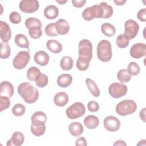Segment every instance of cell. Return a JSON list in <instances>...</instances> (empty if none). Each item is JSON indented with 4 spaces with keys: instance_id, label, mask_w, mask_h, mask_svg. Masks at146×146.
I'll use <instances>...</instances> for the list:
<instances>
[{
    "instance_id": "obj_24",
    "label": "cell",
    "mask_w": 146,
    "mask_h": 146,
    "mask_svg": "<svg viewBox=\"0 0 146 146\" xmlns=\"http://www.w3.org/2000/svg\"><path fill=\"white\" fill-rule=\"evenodd\" d=\"M15 43L18 47L29 49V42L27 37L23 34H17L15 37Z\"/></svg>"
},
{
    "instance_id": "obj_35",
    "label": "cell",
    "mask_w": 146,
    "mask_h": 146,
    "mask_svg": "<svg viewBox=\"0 0 146 146\" xmlns=\"http://www.w3.org/2000/svg\"><path fill=\"white\" fill-rule=\"evenodd\" d=\"M30 130L31 133L36 136H40L43 135L46 131V125H34L31 124Z\"/></svg>"
},
{
    "instance_id": "obj_39",
    "label": "cell",
    "mask_w": 146,
    "mask_h": 146,
    "mask_svg": "<svg viewBox=\"0 0 146 146\" xmlns=\"http://www.w3.org/2000/svg\"><path fill=\"white\" fill-rule=\"evenodd\" d=\"M25 26L26 27V28L28 29L33 26H42L41 21L39 19H38L36 18H34V17L28 18L25 21Z\"/></svg>"
},
{
    "instance_id": "obj_2",
    "label": "cell",
    "mask_w": 146,
    "mask_h": 146,
    "mask_svg": "<svg viewBox=\"0 0 146 146\" xmlns=\"http://www.w3.org/2000/svg\"><path fill=\"white\" fill-rule=\"evenodd\" d=\"M97 56L103 62H109L112 56V46L110 41L103 39L97 46Z\"/></svg>"
},
{
    "instance_id": "obj_23",
    "label": "cell",
    "mask_w": 146,
    "mask_h": 146,
    "mask_svg": "<svg viewBox=\"0 0 146 146\" xmlns=\"http://www.w3.org/2000/svg\"><path fill=\"white\" fill-rule=\"evenodd\" d=\"M72 81V76L68 74H63L59 75L57 79L58 85L62 88H66L70 86Z\"/></svg>"
},
{
    "instance_id": "obj_49",
    "label": "cell",
    "mask_w": 146,
    "mask_h": 146,
    "mask_svg": "<svg viewBox=\"0 0 146 146\" xmlns=\"http://www.w3.org/2000/svg\"><path fill=\"white\" fill-rule=\"evenodd\" d=\"M127 2L126 0H118V1H113V2L117 6H122Z\"/></svg>"
},
{
    "instance_id": "obj_5",
    "label": "cell",
    "mask_w": 146,
    "mask_h": 146,
    "mask_svg": "<svg viewBox=\"0 0 146 146\" xmlns=\"http://www.w3.org/2000/svg\"><path fill=\"white\" fill-rule=\"evenodd\" d=\"M86 112L84 105L81 102H75L66 109V113L70 119H76L84 115Z\"/></svg>"
},
{
    "instance_id": "obj_3",
    "label": "cell",
    "mask_w": 146,
    "mask_h": 146,
    "mask_svg": "<svg viewBox=\"0 0 146 146\" xmlns=\"http://www.w3.org/2000/svg\"><path fill=\"white\" fill-rule=\"evenodd\" d=\"M78 59L90 62L92 58V44L86 39L81 40L78 44Z\"/></svg>"
},
{
    "instance_id": "obj_41",
    "label": "cell",
    "mask_w": 146,
    "mask_h": 146,
    "mask_svg": "<svg viewBox=\"0 0 146 146\" xmlns=\"http://www.w3.org/2000/svg\"><path fill=\"white\" fill-rule=\"evenodd\" d=\"M0 105L1 112L7 109L10 106V98L6 96L0 95Z\"/></svg>"
},
{
    "instance_id": "obj_20",
    "label": "cell",
    "mask_w": 146,
    "mask_h": 146,
    "mask_svg": "<svg viewBox=\"0 0 146 146\" xmlns=\"http://www.w3.org/2000/svg\"><path fill=\"white\" fill-rule=\"evenodd\" d=\"M83 123L86 128L92 129L96 128L99 125V120L95 115H88L84 118Z\"/></svg>"
},
{
    "instance_id": "obj_17",
    "label": "cell",
    "mask_w": 146,
    "mask_h": 146,
    "mask_svg": "<svg viewBox=\"0 0 146 146\" xmlns=\"http://www.w3.org/2000/svg\"><path fill=\"white\" fill-rule=\"evenodd\" d=\"M69 98L67 93L64 92H59L54 97V103L58 107H63L68 102Z\"/></svg>"
},
{
    "instance_id": "obj_11",
    "label": "cell",
    "mask_w": 146,
    "mask_h": 146,
    "mask_svg": "<svg viewBox=\"0 0 146 146\" xmlns=\"http://www.w3.org/2000/svg\"><path fill=\"white\" fill-rule=\"evenodd\" d=\"M120 120L113 116H107L103 120V125L109 132H116L120 127Z\"/></svg>"
},
{
    "instance_id": "obj_42",
    "label": "cell",
    "mask_w": 146,
    "mask_h": 146,
    "mask_svg": "<svg viewBox=\"0 0 146 146\" xmlns=\"http://www.w3.org/2000/svg\"><path fill=\"white\" fill-rule=\"evenodd\" d=\"M9 20L12 23L18 24L21 21V15L16 11H13L9 15Z\"/></svg>"
},
{
    "instance_id": "obj_48",
    "label": "cell",
    "mask_w": 146,
    "mask_h": 146,
    "mask_svg": "<svg viewBox=\"0 0 146 146\" xmlns=\"http://www.w3.org/2000/svg\"><path fill=\"white\" fill-rule=\"evenodd\" d=\"M140 117L144 122H145V108H144L140 112Z\"/></svg>"
},
{
    "instance_id": "obj_10",
    "label": "cell",
    "mask_w": 146,
    "mask_h": 146,
    "mask_svg": "<svg viewBox=\"0 0 146 146\" xmlns=\"http://www.w3.org/2000/svg\"><path fill=\"white\" fill-rule=\"evenodd\" d=\"M19 7L23 13H32L38 10L39 3L37 0H22L19 2Z\"/></svg>"
},
{
    "instance_id": "obj_31",
    "label": "cell",
    "mask_w": 146,
    "mask_h": 146,
    "mask_svg": "<svg viewBox=\"0 0 146 146\" xmlns=\"http://www.w3.org/2000/svg\"><path fill=\"white\" fill-rule=\"evenodd\" d=\"M10 47L7 43L1 42L0 43V58L1 59H7L10 55Z\"/></svg>"
},
{
    "instance_id": "obj_51",
    "label": "cell",
    "mask_w": 146,
    "mask_h": 146,
    "mask_svg": "<svg viewBox=\"0 0 146 146\" xmlns=\"http://www.w3.org/2000/svg\"><path fill=\"white\" fill-rule=\"evenodd\" d=\"M67 2V1H56V2H58V3L60 4V5H63L64 3H66Z\"/></svg>"
},
{
    "instance_id": "obj_29",
    "label": "cell",
    "mask_w": 146,
    "mask_h": 146,
    "mask_svg": "<svg viewBox=\"0 0 146 146\" xmlns=\"http://www.w3.org/2000/svg\"><path fill=\"white\" fill-rule=\"evenodd\" d=\"M103 9V16L102 18L107 19L111 17L113 13V8L111 5H108L105 2H102L99 4Z\"/></svg>"
},
{
    "instance_id": "obj_32",
    "label": "cell",
    "mask_w": 146,
    "mask_h": 146,
    "mask_svg": "<svg viewBox=\"0 0 146 146\" xmlns=\"http://www.w3.org/2000/svg\"><path fill=\"white\" fill-rule=\"evenodd\" d=\"M29 34L30 36L34 39H39L42 36V26H33L29 29Z\"/></svg>"
},
{
    "instance_id": "obj_34",
    "label": "cell",
    "mask_w": 146,
    "mask_h": 146,
    "mask_svg": "<svg viewBox=\"0 0 146 146\" xmlns=\"http://www.w3.org/2000/svg\"><path fill=\"white\" fill-rule=\"evenodd\" d=\"M26 108L21 103L15 104L12 108L11 111L13 114L15 116H21L25 114Z\"/></svg>"
},
{
    "instance_id": "obj_4",
    "label": "cell",
    "mask_w": 146,
    "mask_h": 146,
    "mask_svg": "<svg viewBox=\"0 0 146 146\" xmlns=\"http://www.w3.org/2000/svg\"><path fill=\"white\" fill-rule=\"evenodd\" d=\"M137 110V104L132 100L125 99L121 101L116 106V112L120 116H124L134 113Z\"/></svg>"
},
{
    "instance_id": "obj_13",
    "label": "cell",
    "mask_w": 146,
    "mask_h": 146,
    "mask_svg": "<svg viewBox=\"0 0 146 146\" xmlns=\"http://www.w3.org/2000/svg\"><path fill=\"white\" fill-rule=\"evenodd\" d=\"M0 36L3 43H7L11 36V31L9 25L3 21H0Z\"/></svg>"
},
{
    "instance_id": "obj_47",
    "label": "cell",
    "mask_w": 146,
    "mask_h": 146,
    "mask_svg": "<svg viewBox=\"0 0 146 146\" xmlns=\"http://www.w3.org/2000/svg\"><path fill=\"white\" fill-rule=\"evenodd\" d=\"M75 145H76V146H78V145L86 146V145H87V143L86 140V139H85L84 137H80L78 138V139L76 140Z\"/></svg>"
},
{
    "instance_id": "obj_14",
    "label": "cell",
    "mask_w": 146,
    "mask_h": 146,
    "mask_svg": "<svg viewBox=\"0 0 146 146\" xmlns=\"http://www.w3.org/2000/svg\"><path fill=\"white\" fill-rule=\"evenodd\" d=\"M14 87L8 81H3L0 84V95L6 96L9 98H11L14 94Z\"/></svg>"
},
{
    "instance_id": "obj_1",
    "label": "cell",
    "mask_w": 146,
    "mask_h": 146,
    "mask_svg": "<svg viewBox=\"0 0 146 146\" xmlns=\"http://www.w3.org/2000/svg\"><path fill=\"white\" fill-rule=\"evenodd\" d=\"M18 92L24 101L29 104L35 103L39 98L38 90L30 82H25L21 83L18 87Z\"/></svg>"
},
{
    "instance_id": "obj_22",
    "label": "cell",
    "mask_w": 146,
    "mask_h": 146,
    "mask_svg": "<svg viewBox=\"0 0 146 146\" xmlns=\"http://www.w3.org/2000/svg\"><path fill=\"white\" fill-rule=\"evenodd\" d=\"M47 49L52 53L58 54L62 51V45L58 40L50 39L46 43Z\"/></svg>"
},
{
    "instance_id": "obj_45",
    "label": "cell",
    "mask_w": 146,
    "mask_h": 146,
    "mask_svg": "<svg viewBox=\"0 0 146 146\" xmlns=\"http://www.w3.org/2000/svg\"><path fill=\"white\" fill-rule=\"evenodd\" d=\"M137 18L143 22H145L146 21V9L143 8L140 9L137 14Z\"/></svg>"
},
{
    "instance_id": "obj_7",
    "label": "cell",
    "mask_w": 146,
    "mask_h": 146,
    "mask_svg": "<svg viewBox=\"0 0 146 146\" xmlns=\"http://www.w3.org/2000/svg\"><path fill=\"white\" fill-rule=\"evenodd\" d=\"M30 55L29 52L19 51L13 60V66L17 70L23 69L29 62Z\"/></svg>"
},
{
    "instance_id": "obj_36",
    "label": "cell",
    "mask_w": 146,
    "mask_h": 146,
    "mask_svg": "<svg viewBox=\"0 0 146 146\" xmlns=\"http://www.w3.org/2000/svg\"><path fill=\"white\" fill-rule=\"evenodd\" d=\"M44 33L48 36L55 37L58 36V33L56 31L55 23H50L48 24L44 29Z\"/></svg>"
},
{
    "instance_id": "obj_9",
    "label": "cell",
    "mask_w": 146,
    "mask_h": 146,
    "mask_svg": "<svg viewBox=\"0 0 146 146\" xmlns=\"http://www.w3.org/2000/svg\"><path fill=\"white\" fill-rule=\"evenodd\" d=\"M139 30V24L134 20L128 19L124 23V35L130 40L135 38Z\"/></svg>"
},
{
    "instance_id": "obj_19",
    "label": "cell",
    "mask_w": 146,
    "mask_h": 146,
    "mask_svg": "<svg viewBox=\"0 0 146 146\" xmlns=\"http://www.w3.org/2000/svg\"><path fill=\"white\" fill-rule=\"evenodd\" d=\"M68 130L70 134L75 137L80 136L83 132V127L79 122H72L68 127Z\"/></svg>"
},
{
    "instance_id": "obj_50",
    "label": "cell",
    "mask_w": 146,
    "mask_h": 146,
    "mask_svg": "<svg viewBox=\"0 0 146 146\" xmlns=\"http://www.w3.org/2000/svg\"><path fill=\"white\" fill-rule=\"evenodd\" d=\"M113 145H127L126 143L124 142V141L119 140H117L114 144Z\"/></svg>"
},
{
    "instance_id": "obj_18",
    "label": "cell",
    "mask_w": 146,
    "mask_h": 146,
    "mask_svg": "<svg viewBox=\"0 0 146 146\" xmlns=\"http://www.w3.org/2000/svg\"><path fill=\"white\" fill-rule=\"evenodd\" d=\"M55 25L58 34L65 35L68 33L70 25L66 20L64 19H60L55 22Z\"/></svg>"
},
{
    "instance_id": "obj_27",
    "label": "cell",
    "mask_w": 146,
    "mask_h": 146,
    "mask_svg": "<svg viewBox=\"0 0 146 146\" xmlns=\"http://www.w3.org/2000/svg\"><path fill=\"white\" fill-rule=\"evenodd\" d=\"M73 59L69 56H64L60 60V66L64 71L71 70L73 67Z\"/></svg>"
},
{
    "instance_id": "obj_44",
    "label": "cell",
    "mask_w": 146,
    "mask_h": 146,
    "mask_svg": "<svg viewBox=\"0 0 146 146\" xmlns=\"http://www.w3.org/2000/svg\"><path fill=\"white\" fill-rule=\"evenodd\" d=\"M87 108L89 111L91 112H95L99 110V106L96 102L91 100L88 103Z\"/></svg>"
},
{
    "instance_id": "obj_33",
    "label": "cell",
    "mask_w": 146,
    "mask_h": 146,
    "mask_svg": "<svg viewBox=\"0 0 146 146\" xmlns=\"http://www.w3.org/2000/svg\"><path fill=\"white\" fill-rule=\"evenodd\" d=\"M117 46L121 48H124L127 47L129 43V39L124 34H120L118 35L116 39Z\"/></svg>"
},
{
    "instance_id": "obj_21",
    "label": "cell",
    "mask_w": 146,
    "mask_h": 146,
    "mask_svg": "<svg viewBox=\"0 0 146 146\" xmlns=\"http://www.w3.org/2000/svg\"><path fill=\"white\" fill-rule=\"evenodd\" d=\"M59 15L58 8L55 5H48L44 10V15L48 19H55Z\"/></svg>"
},
{
    "instance_id": "obj_38",
    "label": "cell",
    "mask_w": 146,
    "mask_h": 146,
    "mask_svg": "<svg viewBox=\"0 0 146 146\" xmlns=\"http://www.w3.org/2000/svg\"><path fill=\"white\" fill-rule=\"evenodd\" d=\"M127 70L131 74V75L132 76H135L138 75L140 73V68L139 66L134 62H130L127 67Z\"/></svg>"
},
{
    "instance_id": "obj_28",
    "label": "cell",
    "mask_w": 146,
    "mask_h": 146,
    "mask_svg": "<svg viewBox=\"0 0 146 146\" xmlns=\"http://www.w3.org/2000/svg\"><path fill=\"white\" fill-rule=\"evenodd\" d=\"M41 72L40 70L36 67H31L27 71L26 76L30 81H35L36 78L40 75Z\"/></svg>"
},
{
    "instance_id": "obj_16",
    "label": "cell",
    "mask_w": 146,
    "mask_h": 146,
    "mask_svg": "<svg viewBox=\"0 0 146 146\" xmlns=\"http://www.w3.org/2000/svg\"><path fill=\"white\" fill-rule=\"evenodd\" d=\"M24 140L23 134L21 132L16 131L13 133L11 138L7 141L6 145L7 146H20L23 143Z\"/></svg>"
},
{
    "instance_id": "obj_46",
    "label": "cell",
    "mask_w": 146,
    "mask_h": 146,
    "mask_svg": "<svg viewBox=\"0 0 146 146\" xmlns=\"http://www.w3.org/2000/svg\"><path fill=\"white\" fill-rule=\"evenodd\" d=\"M72 4L75 7L80 8L84 5L86 2V0H72Z\"/></svg>"
},
{
    "instance_id": "obj_15",
    "label": "cell",
    "mask_w": 146,
    "mask_h": 146,
    "mask_svg": "<svg viewBox=\"0 0 146 146\" xmlns=\"http://www.w3.org/2000/svg\"><path fill=\"white\" fill-rule=\"evenodd\" d=\"M34 59L36 64L41 66H44L48 64L50 56L46 52L44 51H39L34 54Z\"/></svg>"
},
{
    "instance_id": "obj_26",
    "label": "cell",
    "mask_w": 146,
    "mask_h": 146,
    "mask_svg": "<svg viewBox=\"0 0 146 146\" xmlns=\"http://www.w3.org/2000/svg\"><path fill=\"white\" fill-rule=\"evenodd\" d=\"M86 84L91 92V94L95 97H98L100 95V90L97 84L94 81L90 78L86 79Z\"/></svg>"
},
{
    "instance_id": "obj_30",
    "label": "cell",
    "mask_w": 146,
    "mask_h": 146,
    "mask_svg": "<svg viewBox=\"0 0 146 146\" xmlns=\"http://www.w3.org/2000/svg\"><path fill=\"white\" fill-rule=\"evenodd\" d=\"M117 79L121 82L127 83L131 79V75L127 69H121L120 70L117 74Z\"/></svg>"
},
{
    "instance_id": "obj_12",
    "label": "cell",
    "mask_w": 146,
    "mask_h": 146,
    "mask_svg": "<svg viewBox=\"0 0 146 146\" xmlns=\"http://www.w3.org/2000/svg\"><path fill=\"white\" fill-rule=\"evenodd\" d=\"M131 56L135 59H139L145 56L146 55V45L143 43H137L134 44L130 48Z\"/></svg>"
},
{
    "instance_id": "obj_43",
    "label": "cell",
    "mask_w": 146,
    "mask_h": 146,
    "mask_svg": "<svg viewBox=\"0 0 146 146\" xmlns=\"http://www.w3.org/2000/svg\"><path fill=\"white\" fill-rule=\"evenodd\" d=\"M90 63L78 59L76 60V67L80 71H86L89 67Z\"/></svg>"
},
{
    "instance_id": "obj_25",
    "label": "cell",
    "mask_w": 146,
    "mask_h": 146,
    "mask_svg": "<svg viewBox=\"0 0 146 146\" xmlns=\"http://www.w3.org/2000/svg\"><path fill=\"white\" fill-rule=\"evenodd\" d=\"M101 31L105 36L111 37L115 34L116 29L110 23H104L101 26Z\"/></svg>"
},
{
    "instance_id": "obj_37",
    "label": "cell",
    "mask_w": 146,
    "mask_h": 146,
    "mask_svg": "<svg viewBox=\"0 0 146 146\" xmlns=\"http://www.w3.org/2000/svg\"><path fill=\"white\" fill-rule=\"evenodd\" d=\"M48 82V76L42 73L35 80L36 85L40 88H43L46 86Z\"/></svg>"
},
{
    "instance_id": "obj_8",
    "label": "cell",
    "mask_w": 146,
    "mask_h": 146,
    "mask_svg": "<svg viewBox=\"0 0 146 146\" xmlns=\"http://www.w3.org/2000/svg\"><path fill=\"white\" fill-rule=\"evenodd\" d=\"M127 86L122 83H113L108 87V92L113 98H120L127 93Z\"/></svg>"
},
{
    "instance_id": "obj_40",
    "label": "cell",
    "mask_w": 146,
    "mask_h": 146,
    "mask_svg": "<svg viewBox=\"0 0 146 146\" xmlns=\"http://www.w3.org/2000/svg\"><path fill=\"white\" fill-rule=\"evenodd\" d=\"M47 116L42 111H37L34 112L31 117V121L36 120V121H41L43 122H46L47 121Z\"/></svg>"
},
{
    "instance_id": "obj_6",
    "label": "cell",
    "mask_w": 146,
    "mask_h": 146,
    "mask_svg": "<svg viewBox=\"0 0 146 146\" xmlns=\"http://www.w3.org/2000/svg\"><path fill=\"white\" fill-rule=\"evenodd\" d=\"M82 15L86 21H91L94 18H102L103 9L99 5H94L84 9Z\"/></svg>"
}]
</instances>
